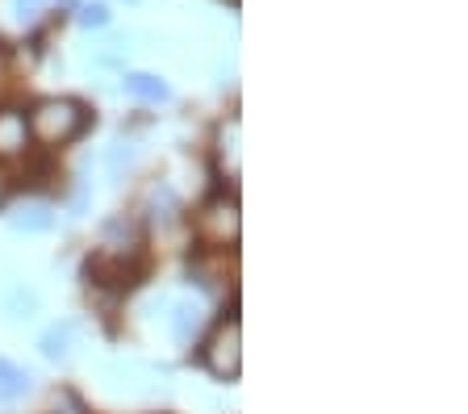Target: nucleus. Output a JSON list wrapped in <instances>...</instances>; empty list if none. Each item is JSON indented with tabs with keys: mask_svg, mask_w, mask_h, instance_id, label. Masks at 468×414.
<instances>
[{
	"mask_svg": "<svg viewBox=\"0 0 468 414\" xmlns=\"http://www.w3.org/2000/svg\"><path fill=\"white\" fill-rule=\"evenodd\" d=\"M26 122H29V134L38 143L63 147V143H71V138H80L88 130V109L71 97H50V101H38Z\"/></svg>",
	"mask_w": 468,
	"mask_h": 414,
	"instance_id": "1",
	"label": "nucleus"
},
{
	"mask_svg": "<svg viewBox=\"0 0 468 414\" xmlns=\"http://www.w3.org/2000/svg\"><path fill=\"white\" fill-rule=\"evenodd\" d=\"M201 360L218 381H234V377L243 373V323L234 314L222 318V323L214 326V335L205 339Z\"/></svg>",
	"mask_w": 468,
	"mask_h": 414,
	"instance_id": "2",
	"label": "nucleus"
},
{
	"mask_svg": "<svg viewBox=\"0 0 468 414\" xmlns=\"http://www.w3.org/2000/svg\"><path fill=\"white\" fill-rule=\"evenodd\" d=\"M197 222H201V235L209 239V243L226 247L239 239V201L234 197H209L201 206V214H197Z\"/></svg>",
	"mask_w": 468,
	"mask_h": 414,
	"instance_id": "3",
	"label": "nucleus"
},
{
	"mask_svg": "<svg viewBox=\"0 0 468 414\" xmlns=\"http://www.w3.org/2000/svg\"><path fill=\"white\" fill-rule=\"evenodd\" d=\"M29 147V122L21 109H0V159H17Z\"/></svg>",
	"mask_w": 468,
	"mask_h": 414,
	"instance_id": "4",
	"label": "nucleus"
},
{
	"mask_svg": "<svg viewBox=\"0 0 468 414\" xmlns=\"http://www.w3.org/2000/svg\"><path fill=\"white\" fill-rule=\"evenodd\" d=\"M76 335H80V323H55V326H47L42 331V339H38V347H42V356L47 360H71V352H76Z\"/></svg>",
	"mask_w": 468,
	"mask_h": 414,
	"instance_id": "5",
	"label": "nucleus"
},
{
	"mask_svg": "<svg viewBox=\"0 0 468 414\" xmlns=\"http://www.w3.org/2000/svg\"><path fill=\"white\" fill-rule=\"evenodd\" d=\"M101 239H105L109 256H130V251L138 247V227H134V218H126V214L109 218L105 227H101Z\"/></svg>",
	"mask_w": 468,
	"mask_h": 414,
	"instance_id": "6",
	"label": "nucleus"
},
{
	"mask_svg": "<svg viewBox=\"0 0 468 414\" xmlns=\"http://www.w3.org/2000/svg\"><path fill=\"white\" fill-rule=\"evenodd\" d=\"M122 84H126L130 97L146 101V105H164V101H172V89H167V80H159L155 71H130Z\"/></svg>",
	"mask_w": 468,
	"mask_h": 414,
	"instance_id": "7",
	"label": "nucleus"
},
{
	"mask_svg": "<svg viewBox=\"0 0 468 414\" xmlns=\"http://www.w3.org/2000/svg\"><path fill=\"white\" fill-rule=\"evenodd\" d=\"M0 310H5L9 323H29V318L38 314V293L26 289V285H5V293H0Z\"/></svg>",
	"mask_w": 468,
	"mask_h": 414,
	"instance_id": "8",
	"label": "nucleus"
},
{
	"mask_svg": "<svg viewBox=\"0 0 468 414\" xmlns=\"http://www.w3.org/2000/svg\"><path fill=\"white\" fill-rule=\"evenodd\" d=\"M201 302H176L172 314H167V326H172V339L176 344H193V335L201 331Z\"/></svg>",
	"mask_w": 468,
	"mask_h": 414,
	"instance_id": "9",
	"label": "nucleus"
},
{
	"mask_svg": "<svg viewBox=\"0 0 468 414\" xmlns=\"http://www.w3.org/2000/svg\"><path fill=\"white\" fill-rule=\"evenodd\" d=\"M29 389H34V377L13 360H0V406H17L21 398H29Z\"/></svg>",
	"mask_w": 468,
	"mask_h": 414,
	"instance_id": "10",
	"label": "nucleus"
},
{
	"mask_svg": "<svg viewBox=\"0 0 468 414\" xmlns=\"http://www.w3.org/2000/svg\"><path fill=\"white\" fill-rule=\"evenodd\" d=\"M55 227V209L42 206V201H34V206H21L17 214H13V230H21V235H42V230Z\"/></svg>",
	"mask_w": 468,
	"mask_h": 414,
	"instance_id": "11",
	"label": "nucleus"
},
{
	"mask_svg": "<svg viewBox=\"0 0 468 414\" xmlns=\"http://www.w3.org/2000/svg\"><path fill=\"white\" fill-rule=\"evenodd\" d=\"M146 206L155 209V214H151V222H164V227H172L176 218H180V197H176L167 185L151 188V201H146Z\"/></svg>",
	"mask_w": 468,
	"mask_h": 414,
	"instance_id": "12",
	"label": "nucleus"
},
{
	"mask_svg": "<svg viewBox=\"0 0 468 414\" xmlns=\"http://www.w3.org/2000/svg\"><path fill=\"white\" fill-rule=\"evenodd\" d=\"M230 155V172L239 176V118H230L218 130V159Z\"/></svg>",
	"mask_w": 468,
	"mask_h": 414,
	"instance_id": "13",
	"label": "nucleus"
},
{
	"mask_svg": "<svg viewBox=\"0 0 468 414\" xmlns=\"http://www.w3.org/2000/svg\"><path fill=\"white\" fill-rule=\"evenodd\" d=\"M76 21L84 26V30H105V26H109V9H105V5H80Z\"/></svg>",
	"mask_w": 468,
	"mask_h": 414,
	"instance_id": "14",
	"label": "nucleus"
},
{
	"mask_svg": "<svg viewBox=\"0 0 468 414\" xmlns=\"http://www.w3.org/2000/svg\"><path fill=\"white\" fill-rule=\"evenodd\" d=\"M42 9H47V0H13V13H17V21H38Z\"/></svg>",
	"mask_w": 468,
	"mask_h": 414,
	"instance_id": "15",
	"label": "nucleus"
},
{
	"mask_svg": "<svg viewBox=\"0 0 468 414\" xmlns=\"http://www.w3.org/2000/svg\"><path fill=\"white\" fill-rule=\"evenodd\" d=\"M130 5H138V0H130Z\"/></svg>",
	"mask_w": 468,
	"mask_h": 414,
	"instance_id": "16",
	"label": "nucleus"
}]
</instances>
